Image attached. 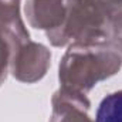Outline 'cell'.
<instances>
[{
	"label": "cell",
	"instance_id": "1",
	"mask_svg": "<svg viewBox=\"0 0 122 122\" xmlns=\"http://www.w3.org/2000/svg\"><path fill=\"white\" fill-rule=\"evenodd\" d=\"M97 122H122V91L112 92L101 101Z\"/></svg>",
	"mask_w": 122,
	"mask_h": 122
}]
</instances>
